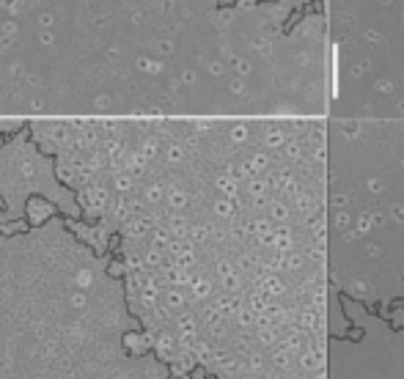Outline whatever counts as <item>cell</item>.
<instances>
[{
	"label": "cell",
	"instance_id": "1",
	"mask_svg": "<svg viewBox=\"0 0 404 379\" xmlns=\"http://www.w3.org/2000/svg\"><path fill=\"white\" fill-rule=\"evenodd\" d=\"M264 58V20L218 0H0L3 118L215 113Z\"/></svg>",
	"mask_w": 404,
	"mask_h": 379
},
{
	"label": "cell",
	"instance_id": "4",
	"mask_svg": "<svg viewBox=\"0 0 404 379\" xmlns=\"http://www.w3.org/2000/svg\"><path fill=\"white\" fill-rule=\"evenodd\" d=\"M275 341H278V327H267L259 332V343L261 346H275Z\"/></svg>",
	"mask_w": 404,
	"mask_h": 379
},
{
	"label": "cell",
	"instance_id": "5",
	"mask_svg": "<svg viewBox=\"0 0 404 379\" xmlns=\"http://www.w3.org/2000/svg\"><path fill=\"white\" fill-rule=\"evenodd\" d=\"M314 379H327V376H325V368H319V371H314Z\"/></svg>",
	"mask_w": 404,
	"mask_h": 379
},
{
	"label": "cell",
	"instance_id": "2",
	"mask_svg": "<svg viewBox=\"0 0 404 379\" xmlns=\"http://www.w3.org/2000/svg\"><path fill=\"white\" fill-rule=\"evenodd\" d=\"M300 368H302V371H319V368H325V360H322V352H319V349H306V352H300Z\"/></svg>",
	"mask_w": 404,
	"mask_h": 379
},
{
	"label": "cell",
	"instance_id": "6",
	"mask_svg": "<svg viewBox=\"0 0 404 379\" xmlns=\"http://www.w3.org/2000/svg\"><path fill=\"white\" fill-rule=\"evenodd\" d=\"M237 379H256V376H253V371H250V374H239Z\"/></svg>",
	"mask_w": 404,
	"mask_h": 379
},
{
	"label": "cell",
	"instance_id": "3",
	"mask_svg": "<svg viewBox=\"0 0 404 379\" xmlns=\"http://www.w3.org/2000/svg\"><path fill=\"white\" fill-rule=\"evenodd\" d=\"M272 365H275L278 371H289L291 365H294V354H291L289 349H283V346L275 349V354H272Z\"/></svg>",
	"mask_w": 404,
	"mask_h": 379
},
{
	"label": "cell",
	"instance_id": "7",
	"mask_svg": "<svg viewBox=\"0 0 404 379\" xmlns=\"http://www.w3.org/2000/svg\"><path fill=\"white\" fill-rule=\"evenodd\" d=\"M264 379H280L278 374H269V376H264Z\"/></svg>",
	"mask_w": 404,
	"mask_h": 379
}]
</instances>
